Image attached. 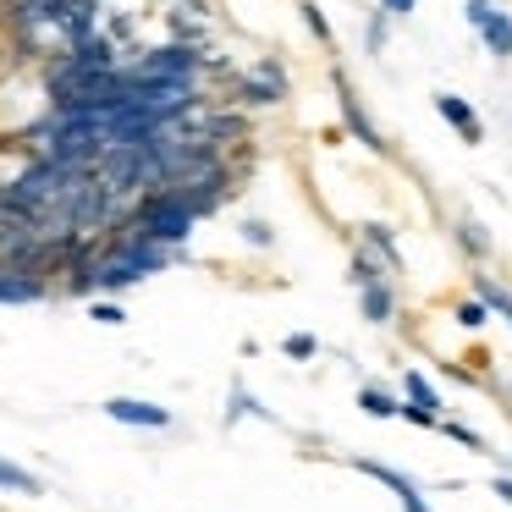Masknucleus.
Here are the masks:
<instances>
[{
	"label": "nucleus",
	"instance_id": "f257e3e1",
	"mask_svg": "<svg viewBox=\"0 0 512 512\" xmlns=\"http://www.w3.org/2000/svg\"><path fill=\"white\" fill-rule=\"evenodd\" d=\"M210 50V45H204ZM204 50L199 45H177V39H160V45H138L122 61V78L133 83H166V89H204Z\"/></svg>",
	"mask_w": 512,
	"mask_h": 512
},
{
	"label": "nucleus",
	"instance_id": "f03ea898",
	"mask_svg": "<svg viewBox=\"0 0 512 512\" xmlns=\"http://www.w3.org/2000/svg\"><path fill=\"white\" fill-rule=\"evenodd\" d=\"M287 94H292V78L276 56H259L248 72L226 78V105H237V111H276Z\"/></svg>",
	"mask_w": 512,
	"mask_h": 512
},
{
	"label": "nucleus",
	"instance_id": "7ed1b4c3",
	"mask_svg": "<svg viewBox=\"0 0 512 512\" xmlns=\"http://www.w3.org/2000/svg\"><path fill=\"white\" fill-rule=\"evenodd\" d=\"M56 298V281L39 265H23V259H0V303L6 309H34V303Z\"/></svg>",
	"mask_w": 512,
	"mask_h": 512
},
{
	"label": "nucleus",
	"instance_id": "20e7f679",
	"mask_svg": "<svg viewBox=\"0 0 512 512\" xmlns=\"http://www.w3.org/2000/svg\"><path fill=\"white\" fill-rule=\"evenodd\" d=\"M353 468H358L364 479H375V485H386L391 496H397V507H402V512H435L430 501H424L419 479H408L402 468H391V463H375V457H353Z\"/></svg>",
	"mask_w": 512,
	"mask_h": 512
},
{
	"label": "nucleus",
	"instance_id": "39448f33",
	"mask_svg": "<svg viewBox=\"0 0 512 512\" xmlns=\"http://www.w3.org/2000/svg\"><path fill=\"white\" fill-rule=\"evenodd\" d=\"M336 111H342V127H347V133H353L358 144L369 149V155H386V138H380V127H375V122H369V111L358 105L353 83H347L342 72H336Z\"/></svg>",
	"mask_w": 512,
	"mask_h": 512
},
{
	"label": "nucleus",
	"instance_id": "423d86ee",
	"mask_svg": "<svg viewBox=\"0 0 512 512\" xmlns=\"http://www.w3.org/2000/svg\"><path fill=\"white\" fill-rule=\"evenodd\" d=\"M105 419H116V424H133V430H171V408H160V402H149V397H111L105 402Z\"/></svg>",
	"mask_w": 512,
	"mask_h": 512
},
{
	"label": "nucleus",
	"instance_id": "0eeeda50",
	"mask_svg": "<svg viewBox=\"0 0 512 512\" xmlns=\"http://www.w3.org/2000/svg\"><path fill=\"white\" fill-rule=\"evenodd\" d=\"M435 116H441L463 144H479V138H485V122H479V111L463 100V94H435Z\"/></svg>",
	"mask_w": 512,
	"mask_h": 512
},
{
	"label": "nucleus",
	"instance_id": "6e6552de",
	"mask_svg": "<svg viewBox=\"0 0 512 512\" xmlns=\"http://www.w3.org/2000/svg\"><path fill=\"white\" fill-rule=\"evenodd\" d=\"M358 248L375 254L391 276H402V243H397V232H391L386 221H364V226H358Z\"/></svg>",
	"mask_w": 512,
	"mask_h": 512
},
{
	"label": "nucleus",
	"instance_id": "1a4fd4ad",
	"mask_svg": "<svg viewBox=\"0 0 512 512\" xmlns=\"http://www.w3.org/2000/svg\"><path fill=\"white\" fill-rule=\"evenodd\" d=\"M468 292L490 309V320H501L512 331V287H507V281L490 276V270H474V276H468Z\"/></svg>",
	"mask_w": 512,
	"mask_h": 512
},
{
	"label": "nucleus",
	"instance_id": "9d476101",
	"mask_svg": "<svg viewBox=\"0 0 512 512\" xmlns=\"http://www.w3.org/2000/svg\"><path fill=\"white\" fill-rule=\"evenodd\" d=\"M358 309H364L369 325H391V320H397V309H402L397 281H369V287H358Z\"/></svg>",
	"mask_w": 512,
	"mask_h": 512
},
{
	"label": "nucleus",
	"instance_id": "9b49d317",
	"mask_svg": "<svg viewBox=\"0 0 512 512\" xmlns=\"http://www.w3.org/2000/svg\"><path fill=\"white\" fill-rule=\"evenodd\" d=\"M452 243L463 248V254L474 259V265H485V259L496 254V243H490V232L474 221V215H457V221H452Z\"/></svg>",
	"mask_w": 512,
	"mask_h": 512
},
{
	"label": "nucleus",
	"instance_id": "f8f14e48",
	"mask_svg": "<svg viewBox=\"0 0 512 512\" xmlns=\"http://www.w3.org/2000/svg\"><path fill=\"white\" fill-rule=\"evenodd\" d=\"M474 34H479V45H485L496 61H512V17L501 12V6H496V12H490L485 23L474 28Z\"/></svg>",
	"mask_w": 512,
	"mask_h": 512
},
{
	"label": "nucleus",
	"instance_id": "ddd939ff",
	"mask_svg": "<svg viewBox=\"0 0 512 512\" xmlns=\"http://www.w3.org/2000/svg\"><path fill=\"white\" fill-rule=\"evenodd\" d=\"M166 39H177V45H210V17H193V12H177L171 6L166 12Z\"/></svg>",
	"mask_w": 512,
	"mask_h": 512
},
{
	"label": "nucleus",
	"instance_id": "4468645a",
	"mask_svg": "<svg viewBox=\"0 0 512 512\" xmlns=\"http://www.w3.org/2000/svg\"><path fill=\"white\" fill-rule=\"evenodd\" d=\"M0 496H45V485H39V474H28L23 463L0 457Z\"/></svg>",
	"mask_w": 512,
	"mask_h": 512
},
{
	"label": "nucleus",
	"instance_id": "2eb2a0df",
	"mask_svg": "<svg viewBox=\"0 0 512 512\" xmlns=\"http://www.w3.org/2000/svg\"><path fill=\"white\" fill-rule=\"evenodd\" d=\"M226 402H232V408H226V424H243V419H265V424H276V413H270L265 402H259L254 391L243 386V380L232 386V397H226Z\"/></svg>",
	"mask_w": 512,
	"mask_h": 512
},
{
	"label": "nucleus",
	"instance_id": "dca6fc26",
	"mask_svg": "<svg viewBox=\"0 0 512 512\" xmlns=\"http://www.w3.org/2000/svg\"><path fill=\"white\" fill-rule=\"evenodd\" d=\"M358 408H364L369 419H397L402 397H397V391H386V386H358Z\"/></svg>",
	"mask_w": 512,
	"mask_h": 512
},
{
	"label": "nucleus",
	"instance_id": "f3484780",
	"mask_svg": "<svg viewBox=\"0 0 512 512\" xmlns=\"http://www.w3.org/2000/svg\"><path fill=\"white\" fill-rule=\"evenodd\" d=\"M347 281H353V287H369V281H391V270L380 265L375 254H364V248H353V259H347Z\"/></svg>",
	"mask_w": 512,
	"mask_h": 512
},
{
	"label": "nucleus",
	"instance_id": "a211bd4d",
	"mask_svg": "<svg viewBox=\"0 0 512 512\" xmlns=\"http://www.w3.org/2000/svg\"><path fill=\"white\" fill-rule=\"evenodd\" d=\"M402 397L419 402V408H430V413H441V391H435L419 369H402Z\"/></svg>",
	"mask_w": 512,
	"mask_h": 512
},
{
	"label": "nucleus",
	"instance_id": "6ab92c4d",
	"mask_svg": "<svg viewBox=\"0 0 512 512\" xmlns=\"http://www.w3.org/2000/svg\"><path fill=\"white\" fill-rule=\"evenodd\" d=\"M452 320L463 325V331H485V325H490V309L474 298V292H468V298H457V303H452Z\"/></svg>",
	"mask_w": 512,
	"mask_h": 512
},
{
	"label": "nucleus",
	"instance_id": "aec40b11",
	"mask_svg": "<svg viewBox=\"0 0 512 512\" xmlns=\"http://www.w3.org/2000/svg\"><path fill=\"white\" fill-rule=\"evenodd\" d=\"M83 309H89V320L111 325V331H116V325H127V309L116 298H83Z\"/></svg>",
	"mask_w": 512,
	"mask_h": 512
},
{
	"label": "nucleus",
	"instance_id": "412c9836",
	"mask_svg": "<svg viewBox=\"0 0 512 512\" xmlns=\"http://www.w3.org/2000/svg\"><path fill=\"white\" fill-rule=\"evenodd\" d=\"M298 12H303V28H309V34L320 39L325 50H331V45H336V34H331V23H325V12H320V6H314V0H298Z\"/></svg>",
	"mask_w": 512,
	"mask_h": 512
},
{
	"label": "nucleus",
	"instance_id": "4be33fe9",
	"mask_svg": "<svg viewBox=\"0 0 512 512\" xmlns=\"http://www.w3.org/2000/svg\"><path fill=\"white\" fill-rule=\"evenodd\" d=\"M435 430H441L446 441L468 446V452H485V435H479V430H468V424H457V419H446V413H441V424H435Z\"/></svg>",
	"mask_w": 512,
	"mask_h": 512
},
{
	"label": "nucleus",
	"instance_id": "5701e85b",
	"mask_svg": "<svg viewBox=\"0 0 512 512\" xmlns=\"http://www.w3.org/2000/svg\"><path fill=\"white\" fill-rule=\"evenodd\" d=\"M281 353H287V358H298V364H309V358L320 353V342H314L309 331H292V336H281Z\"/></svg>",
	"mask_w": 512,
	"mask_h": 512
},
{
	"label": "nucleus",
	"instance_id": "b1692460",
	"mask_svg": "<svg viewBox=\"0 0 512 512\" xmlns=\"http://www.w3.org/2000/svg\"><path fill=\"white\" fill-rule=\"evenodd\" d=\"M386 34H391V17L386 12H369V23H364V39H369V50H386Z\"/></svg>",
	"mask_w": 512,
	"mask_h": 512
},
{
	"label": "nucleus",
	"instance_id": "393cba45",
	"mask_svg": "<svg viewBox=\"0 0 512 512\" xmlns=\"http://www.w3.org/2000/svg\"><path fill=\"white\" fill-rule=\"evenodd\" d=\"M237 232H243L248 248H276V232H270V221H243Z\"/></svg>",
	"mask_w": 512,
	"mask_h": 512
},
{
	"label": "nucleus",
	"instance_id": "a878e982",
	"mask_svg": "<svg viewBox=\"0 0 512 512\" xmlns=\"http://www.w3.org/2000/svg\"><path fill=\"white\" fill-rule=\"evenodd\" d=\"M397 419H408V424H419V430H435V424H441V413H430V408H419V402H408V397H402V408H397Z\"/></svg>",
	"mask_w": 512,
	"mask_h": 512
},
{
	"label": "nucleus",
	"instance_id": "bb28decb",
	"mask_svg": "<svg viewBox=\"0 0 512 512\" xmlns=\"http://www.w3.org/2000/svg\"><path fill=\"white\" fill-rule=\"evenodd\" d=\"M380 12L386 17H413L419 12V0H380Z\"/></svg>",
	"mask_w": 512,
	"mask_h": 512
},
{
	"label": "nucleus",
	"instance_id": "cd10ccee",
	"mask_svg": "<svg viewBox=\"0 0 512 512\" xmlns=\"http://www.w3.org/2000/svg\"><path fill=\"white\" fill-rule=\"evenodd\" d=\"M490 490H496V496L512 507V479H507V474H501V479H490Z\"/></svg>",
	"mask_w": 512,
	"mask_h": 512
},
{
	"label": "nucleus",
	"instance_id": "c85d7f7f",
	"mask_svg": "<svg viewBox=\"0 0 512 512\" xmlns=\"http://www.w3.org/2000/svg\"><path fill=\"white\" fill-rule=\"evenodd\" d=\"M182 6H188L193 17H215V12H210V0H182Z\"/></svg>",
	"mask_w": 512,
	"mask_h": 512
},
{
	"label": "nucleus",
	"instance_id": "c756f323",
	"mask_svg": "<svg viewBox=\"0 0 512 512\" xmlns=\"http://www.w3.org/2000/svg\"><path fill=\"white\" fill-rule=\"evenodd\" d=\"M0 67H6V28H0Z\"/></svg>",
	"mask_w": 512,
	"mask_h": 512
},
{
	"label": "nucleus",
	"instance_id": "7c9ffc66",
	"mask_svg": "<svg viewBox=\"0 0 512 512\" xmlns=\"http://www.w3.org/2000/svg\"><path fill=\"white\" fill-rule=\"evenodd\" d=\"M0 6H6V0H0Z\"/></svg>",
	"mask_w": 512,
	"mask_h": 512
}]
</instances>
